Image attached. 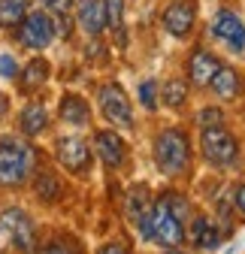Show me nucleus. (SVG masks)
<instances>
[{"label":"nucleus","mask_w":245,"mask_h":254,"mask_svg":"<svg viewBox=\"0 0 245 254\" xmlns=\"http://www.w3.org/2000/svg\"><path fill=\"white\" fill-rule=\"evenodd\" d=\"M37 167V148L15 136H0V185L15 188L24 185Z\"/></svg>","instance_id":"f257e3e1"},{"label":"nucleus","mask_w":245,"mask_h":254,"mask_svg":"<svg viewBox=\"0 0 245 254\" xmlns=\"http://www.w3.org/2000/svg\"><path fill=\"white\" fill-rule=\"evenodd\" d=\"M155 164L164 176H182L191 164V142L188 133L179 127H167L155 139Z\"/></svg>","instance_id":"f03ea898"},{"label":"nucleus","mask_w":245,"mask_h":254,"mask_svg":"<svg viewBox=\"0 0 245 254\" xmlns=\"http://www.w3.org/2000/svg\"><path fill=\"white\" fill-rule=\"evenodd\" d=\"M97 100H100V112L103 118L112 124V127H121V130H130L133 127V112H130V97L124 94V88L109 82L100 88L97 94Z\"/></svg>","instance_id":"7ed1b4c3"},{"label":"nucleus","mask_w":245,"mask_h":254,"mask_svg":"<svg viewBox=\"0 0 245 254\" xmlns=\"http://www.w3.org/2000/svg\"><path fill=\"white\" fill-rule=\"evenodd\" d=\"M200 145H203V157L209 164H215V167H230L236 161V154H239L236 139L224 130V127H206Z\"/></svg>","instance_id":"20e7f679"},{"label":"nucleus","mask_w":245,"mask_h":254,"mask_svg":"<svg viewBox=\"0 0 245 254\" xmlns=\"http://www.w3.org/2000/svg\"><path fill=\"white\" fill-rule=\"evenodd\" d=\"M0 230H3L9 236V242L30 254V251H37V230H34V221L27 218V212L21 209H6L3 215H0Z\"/></svg>","instance_id":"39448f33"},{"label":"nucleus","mask_w":245,"mask_h":254,"mask_svg":"<svg viewBox=\"0 0 245 254\" xmlns=\"http://www.w3.org/2000/svg\"><path fill=\"white\" fill-rule=\"evenodd\" d=\"M185 239V224L170 215L167 203H155L151 206V242H158L164 248H179V242Z\"/></svg>","instance_id":"423d86ee"},{"label":"nucleus","mask_w":245,"mask_h":254,"mask_svg":"<svg viewBox=\"0 0 245 254\" xmlns=\"http://www.w3.org/2000/svg\"><path fill=\"white\" fill-rule=\"evenodd\" d=\"M55 154L58 161L64 164V170L76 173V176H85L91 173V145L79 136H61L55 142Z\"/></svg>","instance_id":"0eeeda50"},{"label":"nucleus","mask_w":245,"mask_h":254,"mask_svg":"<svg viewBox=\"0 0 245 254\" xmlns=\"http://www.w3.org/2000/svg\"><path fill=\"white\" fill-rule=\"evenodd\" d=\"M212 37L221 40L230 52H245V24L230 9L215 12V18H212Z\"/></svg>","instance_id":"6e6552de"},{"label":"nucleus","mask_w":245,"mask_h":254,"mask_svg":"<svg viewBox=\"0 0 245 254\" xmlns=\"http://www.w3.org/2000/svg\"><path fill=\"white\" fill-rule=\"evenodd\" d=\"M18 40L27 49H46L55 40L52 18L46 12H30V15H24L21 24H18Z\"/></svg>","instance_id":"1a4fd4ad"},{"label":"nucleus","mask_w":245,"mask_h":254,"mask_svg":"<svg viewBox=\"0 0 245 254\" xmlns=\"http://www.w3.org/2000/svg\"><path fill=\"white\" fill-rule=\"evenodd\" d=\"M194 21H197V3H194V0H173V3L164 9V27H167V34H173L179 40L191 34Z\"/></svg>","instance_id":"9d476101"},{"label":"nucleus","mask_w":245,"mask_h":254,"mask_svg":"<svg viewBox=\"0 0 245 254\" xmlns=\"http://www.w3.org/2000/svg\"><path fill=\"white\" fill-rule=\"evenodd\" d=\"M221 70V61L206 52V49H194L191 58H188V79L200 88H209V82L215 79V73Z\"/></svg>","instance_id":"9b49d317"},{"label":"nucleus","mask_w":245,"mask_h":254,"mask_svg":"<svg viewBox=\"0 0 245 254\" xmlns=\"http://www.w3.org/2000/svg\"><path fill=\"white\" fill-rule=\"evenodd\" d=\"M124 209H127L130 224L139 230V236H142L145 242H151V203H148V197H145V190H130Z\"/></svg>","instance_id":"f8f14e48"},{"label":"nucleus","mask_w":245,"mask_h":254,"mask_svg":"<svg viewBox=\"0 0 245 254\" xmlns=\"http://www.w3.org/2000/svg\"><path fill=\"white\" fill-rule=\"evenodd\" d=\"M73 9H76L79 27L85 30L88 37H100V34H103V27H106V18H103V0H76Z\"/></svg>","instance_id":"ddd939ff"},{"label":"nucleus","mask_w":245,"mask_h":254,"mask_svg":"<svg viewBox=\"0 0 245 254\" xmlns=\"http://www.w3.org/2000/svg\"><path fill=\"white\" fill-rule=\"evenodd\" d=\"M94 148H97V154H100V161L106 164V167H121L124 164V142H121V136L115 133V130H97V136H94Z\"/></svg>","instance_id":"4468645a"},{"label":"nucleus","mask_w":245,"mask_h":254,"mask_svg":"<svg viewBox=\"0 0 245 254\" xmlns=\"http://www.w3.org/2000/svg\"><path fill=\"white\" fill-rule=\"evenodd\" d=\"M61 121H67V124H73V127H82V124H88L91 121V106L79 97V94H64L61 97Z\"/></svg>","instance_id":"2eb2a0df"},{"label":"nucleus","mask_w":245,"mask_h":254,"mask_svg":"<svg viewBox=\"0 0 245 254\" xmlns=\"http://www.w3.org/2000/svg\"><path fill=\"white\" fill-rule=\"evenodd\" d=\"M46 124H49V112L43 103H27L18 115V127L24 136H40L46 130Z\"/></svg>","instance_id":"dca6fc26"},{"label":"nucleus","mask_w":245,"mask_h":254,"mask_svg":"<svg viewBox=\"0 0 245 254\" xmlns=\"http://www.w3.org/2000/svg\"><path fill=\"white\" fill-rule=\"evenodd\" d=\"M191 239H194V245L197 248H203V251H212V248H218L221 245V230H218V224L215 221H209V218H197L194 221V227H191Z\"/></svg>","instance_id":"f3484780"},{"label":"nucleus","mask_w":245,"mask_h":254,"mask_svg":"<svg viewBox=\"0 0 245 254\" xmlns=\"http://www.w3.org/2000/svg\"><path fill=\"white\" fill-rule=\"evenodd\" d=\"M209 88L215 91L221 100H233V97H239V91H242V79H239V73L233 67H221L215 73V79L209 82Z\"/></svg>","instance_id":"a211bd4d"},{"label":"nucleus","mask_w":245,"mask_h":254,"mask_svg":"<svg viewBox=\"0 0 245 254\" xmlns=\"http://www.w3.org/2000/svg\"><path fill=\"white\" fill-rule=\"evenodd\" d=\"M46 6H49V12L55 15L52 18V27H55V34H61V37H70L73 34V0H46Z\"/></svg>","instance_id":"6ab92c4d"},{"label":"nucleus","mask_w":245,"mask_h":254,"mask_svg":"<svg viewBox=\"0 0 245 254\" xmlns=\"http://www.w3.org/2000/svg\"><path fill=\"white\" fill-rule=\"evenodd\" d=\"M103 18L106 27L118 34V43L124 46V0H103Z\"/></svg>","instance_id":"aec40b11"},{"label":"nucleus","mask_w":245,"mask_h":254,"mask_svg":"<svg viewBox=\"0 0 245 254\" xmlns=\"http://www.w3.org/2000/svg\"><path fill=\"white\" fill-rule=\"evenodd\" d=\"M27 15V0H0V27H15Z\"/></svg>","instance_id":"412c9836"},{"label":"nucleus","mask_w":245,"mask_h":254,"mask_svg":"<svg viewBox=\"0 0 245 254\" xmlns=\"http://www.w3.org/2000/svg\"><path fill=\"white\" fill-rule=\"evenodd\" d=\"M49 79V61H43V58H34L24 67V76H21V85L27 88V91H34V88H40L43 82Z\"/></svg>","instance_id":"4be33fe9"},{"label":"nucleus","mask_w":245,"mask_h":254,"mask_svg":"<svg viewBox=\"0 0 245 254\" xmlns=\"http://www.w3.org/2000/svg\"><path fill=\"white\" fill-rule=\"evenodd\" d=\"M185 100H188V85L182 82V79H170L164 85V103L170 109H182V106H185Z\"/></svg>","instance_id":"5701e85b"},{"label":"nucleus","mask_w":245,"mask_h":254,"mask_svg":"<svg viewBox=\"0 0 245 254\" xmlns=\"http://www.w3.org/2000/svg\"><path fill=\"white\" fill-rule=\"evenodd\" d=\"M164 203H167L170 215H173V218L179 221V224H185V218H188V212H191V209H188V200L182 197L179 190H170V194L164 197Z\"/></svg>","instance_id":"b1692460"},{"label":"nucleus","mask_w":245,"mask_h":254,"mask_svg":"<svg viewBox=\"0 0 245 254\" xmlns=\"http://www.w3.org/2000/svg\"><path fill=\"white\" fill-rule=\"evenodd\" d=\"M37 197H43L46 203H52V200H58V194H61V185H58V179L55 176H49V173H43L40 179H37Z\"/></svg>","instance_id":"393cba45"},{"label":"nucleus","mask_w":245,"mask_h":254,"mask_svg":"<svg viewBox=\"0 0 245 254\" xmlns=\"http://www.w3.org/2000/svg\"><path fill=\"white\" fill-rule=\"evenodd\" d=\"M139 103H142L148 112L158 109V82H155V79H145V82L139 85Z\"/></svg>","instance_id":"a878e982"},{"label":"nucleus","mask_w":245,"mask_h":254,"mask_svg":"<svg viewBox=\"0 0 245 254\" xmlns=\"http://www.w3.org/2000/svg\"><path fill=\"white\" fill-rule=\"evenodd\" d=\"M221 118H224V115H221V109H215V106H212V109L206 106V109L197 112V124L203 127V130H206V127H221Z\"/></svg>","instance_id":"bb28decb"},{"label":"nucleus","mask_w":245,"mask_h":254,"mask_svg":"<svg viewBox=\"0 0 245 254\" xmlns=\"http://www.w3.org/2000/svg\"><path fill=\"white\" fill-rule=\"evenodd\" d=\"M0 76L3 79H15L18 76V64L12 55H0Z\"/></svg>","instance_id":"cd10ccee"},{"label":"nucleus","mask_w":245,"mask_h":254,"mask_svg":"<svg viewBox=\"0 0 245 254\" xmlns=\"http://www.w3.org/2000/svg\"><path fill=\"white\" fill-rule=\"evenodd\" d=\"M40 254H73V248L67 242H61V239H52V242H46L40 248Z\"/></svg>","instance_id":"c85d7f7f"},{"label":"nucleus","mask_w":245,"mask_h":254,"mask_svg":"<svg viewBox=\"0 0 245 254\" xmlns=\"http://www.w3.org/2000/svg\"><path fill=\"white\" fill-rule=\"evenodd\" d=\"M100 254H127V251H124V245H121V242H109V245L100 248Z\"/></svg>","instance_id":"c756f323"},{"label":"nucleus","mask_w":245,"mask_h":254,"mask_svg":"<svg viewBox=\"0 0 245 254\" xmlns=\"http://www.w3.org/2000/svg\"><path fill=\"white\" fill-rule=\"evenodd\" d=\"M233 200H236V206L245 212V185H239V188L233 190Z\"/></svg>","instance_id":"7c9ffc66"},{"label":"nucleus","mask_w":245,"mask_h":254,"mask_svg":"<svg viewBox=\"0 0 245 254\" xmlns=\"http://www.w3.org/2000/svg\"><path fill=\"white\" fill-rule=\"evenodd\" d=\"M6 112H9V97H6L3 91H0V121L6 118Z\"/></svg>","instance_id":"2f4dec72"},{"label":"nucleus","mask_w":245,"mask_h":254,"mask_svg":"<svg viewBox=\"0 0 245 254\" xmlns=\"http://www.w3.org/2000/svg\"><path fill=\"white\" fill-rule=\"evenodd\" d=\"M167 254H185V251H179V248H167Z\"/></svg>","instance_id":"473e14b6"}]
</instances>
